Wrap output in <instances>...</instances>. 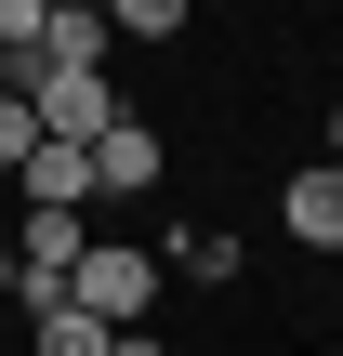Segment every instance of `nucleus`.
<instances>
[{
  "instance_id": "1a4fd4ad",
  "label": "nucleus",
  "mask_w": 343,
  "mask_h": 356,
  "mask_svg": "<svg viewBox=\"0 0 343 356\" xmlns=\"http://www.w3.org/2000/svg\"><path fill=\"white\" fill-rule=\"evenodd\" d=\"M185 13H198V0H106V26H119V40H172Z\"/></svg>"
},
{
  "instance_id": "ddd939ff",
  "label": "nucleus",
  "mask_w": 343,
  "mask_h": 356,
  "mask_svg": "<svg viewBox=\"0 0 343 356\" xmlns=\"http://www.w3.org/2000/svg\"><path fill=\"white\" fill-rule=\"evenodd\" d=\"M330 172H343V106H330Z\"/></svg>"
},
{
  "instance_id": "7ed1b4c3",
  "label": "nucleus",
  "mask_w": 343,
  "mask_h": 356,
  "mask_svg": "<svg viewBox=\"0 0 343 356\" xmlns=\"http://www.w3.org/2000/svg\"><path fill=\"white\" fill-rule=\"evenodd\" d=\"M159 172H172V145H159V132H145V119H119V132H106V145H93V211H106V198H145V185H159Z\"/></svg>"
},
{
  "instance_id": "39448f33",
  "label": "nucleus",
  "mask_w": 343,
  "mask_h": 356,
  "mask_svg": "<svg viewBox=\"0 0 343 356\" xmlns=\"http://www.w3.org/2000/svg\"><path fill=\"white\" fill-rule=\"evenodd\" d=\"M278 225L304 238V251H343V172L317 159V172H291V198H278Z\"/></svg>"
},
{
  "instance_id": "20e7f679",
  "label": "nucleus",
  "mask_w": 343,
  "mask_h": 356,
  "mask_svg": "<svg viewBox=\"0 0 343 356\" xmlns=\"http://www.w3.org/2000/svg\"><path fill=\"white\" fill-rule=\"evenodd\" d=\"M13 185H26V211H93V145H53V132H40Z\"/></svg>"
},
{
  "instance_id": "9d476101",
  "label": "nucleus",
  "mask_w": 343,
  "mask_h": 356,
  "mask_svg": "<svg viewBox=\"0 0 343 356\" xmlns=\"http://www.w3.org/2000/svg\"><path fill=\"white\" fill-rule=\"evenodd\" d=\"M26 145H40V119H26V92H0V172H26Z\"/></svg>"
},
{
  "instance_id": "9b49d317",
  "label": "nucleus",
  "mask_w": 343,
  "mask_h": 356,
  "mask_svg": "<svg viewBox=\"0 0 343 356\" xmlns=\"http://www.w3.org/2000/svg\"><path fill=\"white\" fill-rule=\"evenodd\" d=\"M106 356H159V330H119V343H106Z\"/></svg>"
},
{
  "instance_id": "f257e3e1",
  "label": "nucleus",
  "mask_w": 343,
  "mask_h": 356,
  "mask_svg": "<svg viewBox=\"0 0 343 356\" xmlns=\"http://www.w3.org/2000/svg\"><path fill=\"white\" fill-rule=\"evenodd\" d=\"M26 119H40L53 145H106L132 106H119V79H106V66H40V79H26Z\"/></svg>"
},
{
  "instance_id": "f8f14e48",
  "label": "nucleus",
  "mask_w": 343,
  "mask_h": 356,
  "mask_svg": "<svg viewBox=\"0 0 343 356\" xmlns=\"http://www.w3.org/2000/svg\"><path fill=\"white\" fill-rule=\"evenodd\" d=\"M13 291H26V277H13V251H0V304H13Z\"/></svg>"
},
{
  "instance_id": "6e6552de",
  "label": "nucleus",
  "mask_w": 343,
  "mask_h": 356,
  "mask_svg": "<svg viewBox=\"0 0 343 356\" xmlns=\"http://www.w3.org/2000/svg\"><path fill=\"white\" fill-rule=\"evenodd\" d=\"M159 264H172V277H238V238H212V225H185V238H172Z\"/></svg>"
},
{
  "instance_id": "2eb2a0df",
  "label": "nucleus",
  "mask_w": 343,
  "mask_h": 356,
  "mask_svg": "<svg viewBox=\"0 0 343 356\" xmlns=\"http://www.w3.org/2000/svg\"><path fill=\"white\" fill-rule=\"evenodd\" d=\"M0 92H13V79H0Z\"/></svg>"
},
{
  "instance_id": "4468645a",
  "label": "nucleus",
  "mask_w": 343,
  "mask_h": 356,
  "mask_svg": "<svg viewBox=\"0 0 343 356\" xmlns=\"http://www.w3.org/2000/svg\"><path fill=\"white\" fill-rule=\"evenodd\" d=\"M66 13H106V0H66Z\"/></svg>"
},
{
  "instance_id": "f03ea898",
  "label": "nucleus",
  "mask_w": 343,
  "mask_h": 356,
  "mask_svg": "<svg viewBox=\"0 0 343 356\" xmlns=\"http://www.w3.org/2000/svg\"><path fill=\"white\" fill-rule=\"evenodd\" d=\"M66 304H79V317H106V330H132V317L159 304V264H145L132 238H93V251H79V277H66Z\"/></svg>"
},
{
  "instance_id": "423d86ee",
  "label": "nucleus",
  "mask_w": 343,
  "mask_h": 356,
  "mask_svg": "<svg viewBox=\"0 0 343 356\" xmlns=\"http://www.w3.org/2000/svg\"><path fill=\"white\" fill-rule=\"evenodd\" d=\"M26 330H40V356H106V343H119V330H106V317H79L66 291H53V304H26Z\"/></svg>"
},
{
  "instance_id": "0eeeda50",
  "label": "nucleus",
  "mask_w": 343,
  "mask_h": 356,
  "mask_svg": "<svg viewBox=\"0 0 343 356\" xmlns=\"http://www.w3.org/2000/svg\"><path fill=\"white\" fill-rule=\"evenodd\" d=\"M106 53H119V26H106V13H66V0H53V40H40V66H106Z\"/></svg>"
}]
</instances>
